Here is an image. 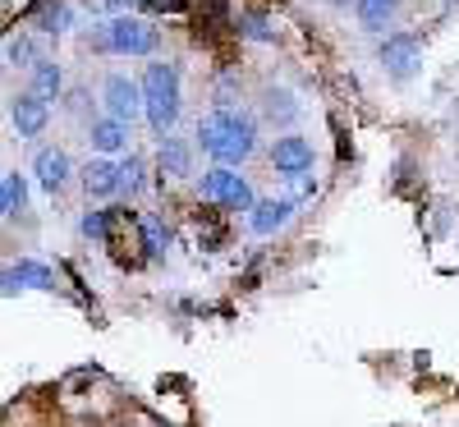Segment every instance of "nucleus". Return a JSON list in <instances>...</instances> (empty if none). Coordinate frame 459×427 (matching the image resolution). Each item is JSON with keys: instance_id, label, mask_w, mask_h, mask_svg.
Wrapping results in <instances>:
<instances>
[{"instance_id": "nucleus-5", "label": "nucleus", "mask_w": 459, "mask_h": 427, "mask_svg": "<svg viewBox=\"0 0 459 427\" xmlns=\"http://www.w3.org/2000/svg\"><path fill=\"white\" fill-rule=\"evenodd\" d=\"M101 106H106V115H115V120L134 125L138 115H147V106H143V83H134L129 74H106Z\"/></svg>"}, {"instance_id": "nucleus-14", "label": "nucleus", "mask_w": 459, "mask_h": 427, "mask_svg": "<svg viewBox=\"0 0 459 427\" xmlns=\"http://www.w3.org/2000/svg\"><path fill=\"white\" fill-rule=\"evenodd\" d=\"M161 175L166 179H188L194 175V147L175 134H161Z\"/></svg>"}, {"instance_id": "nucleus-4", "label": "nucleus", "mask_w": 459, "mask_h": 427, "mask_svg": "<svg viewBox=\"0 0 459 427\" xmlns=\"http://www.w3.org/2000/svg\"><path fill=\"white\" fill-rule=\"evenodd\" d=\"M203 203H216L225 212H253V184L235 170V166H225L216 161L212 170H203Z\"/></svg>"}, {"instance_id": "nucleus-19", "label": "nucleus", "mask_w": 459, "mask_h": 427, "mask_svg": "<svg viewBox=\"0 0 459 427\" xmlns=\"http://www.w3.org/2000/svg\"><path fill=\"white\" fill-rule=\"evenodd\" d=\"M69 23H74V5H69V0H47V5L37 10V28H42V32H69Z\"/></svg>"}, {"instance_id": "nucleus-21", "label": "nucleus", "mask_w": 459, "mask_h": 427, "mask_svg": "<svg viewBox=\"0 0 459 427\" xmlns=\"http://www.w3.org/2000/svg\"><path fill=\"white\" fill-rule=\"evenodd\" d=\"M115 216H120V207H106V212H83V221H79V230L88 240H110V225H115Z\"/></svg>"}, {"instance_id": "nucleus-1", "label": "nucleus", "mask_w": 459, "mask_h": 427, "mask_svg": "<svg viewBox=\"0 0 459 427\" xmlns=\"http://www.w3.org/2000/svg\"><path fill=\"white\" fill-rule=\"evenodd\" d=\"M198 147L207 152L212 161H225V166H244L257 147V125L253 115H244L239 106L221 101L216 110H207L198 120Z\"/></svg>"}, {"instance_id": "nucleus-8", "label": "nucleus", "mask_w": 459, "mask_h": 427, "mask_svg": "<svg viewBox=\"0 0 459 427\" xmlns=\"http://www.w3.org/2000/svg\"><path fill=\"white\" fill-rule=\"evenodd\" d=\"M32 175H37V184H42L51 198H56V193L69 184V175H74L69 152H65V147H42V152L32 157Z\"/></svg>"}, {"instance_id": "nucleus-6", "label": "nucleus", "mask_w": 459, "mask_h": 427, "mask_svg": "<svg viewBox=\"0 0 459 427\" xmlns=\"http://www.w3.org/2000/svg\"><path fill=\"white\" fill-rule=\"evenodd\" d=\"M377 60L391 79H409V74L423 65V47H418V37H409V32H386L377 47Z\"/></svg>"}, {"instance_id": "nucleus-18", "label": "nucleus", "mask_w": 459, "mask_h": 427, "mask_svg": "<svg viewBox=\"0 0 459 427\" xmlns=\"http://www.w3.org/2000/svg\"><path fill=\"white\" fill-rule=\"evenodd\" d=\"M23 207H28V179L19 170H10L0 179V212H5V221H14V216H23Z\"/></svg>"}, {"instance_id": "nucleus-2", "label": "nucleus", "mask_w": 459, "mask_h": 427, "mask_svg": "<svg viewBox=\"0 0 459 427\" xmlns=\"http://www.w3.org/2000/svg\"><path fill=\"white\" fill-rule=\"evenodd\" d=\"M143 106H147V125L157 134H170L175 120H179V106H184V92H179V69L170 60H157L143 69Z\"/></svg>"}, {"instance_id": "nucleus-26", "label": "nucleus", "mask_w": 459, "mask_h": 427, "mask_svg": "<svg viewBox=\"0 0 459 427\" xmlns=\"http://www.w3.org/2000/svg\"><path fill=\"white\" fill-rule=\"evenodd\" d=\"M143 10H147V14H179L184 0H143Z\"/></svg>"}, {"instance_id": "nucleus-10", "label": "nucleus", "mask_w": 459, "mask_h": 427, "mask_svg": "<svg viewBox=\"0 0 459 427\" xmlns=\"http://www.w3.org/2000/svg\"><path fill=\"white\" fill-rule=\"evenodd\" d=\"M294 198H262V203H253V212H248V230L253 235H276V230H285L290 225V216H294Z\"/></svg>"}, {"instance_id": "nucleus-20", "label": "nucleus", "mask_w": 459, "mask_h": 427, "mask_svg": "<svg viewBox=\"0 0 459 427\" xmlns=\"http://www.w3.org/2000/svg\"><path fill=\"white\" fill-rule=\"evenodd\" d=\"M239 32L248 37V42H276V23H272V14H262V10H244L239 14Z\"/></svg>"}, {"instance_id": "nucleus-23", "label": "nucleus", "mask_w": 459, "mask_h": 427, "mask_svg": "<svg viewBox=\"0 0 459 427\" xmlns=\"http://www.w3.org/2000/svg\"><path fill=\"white\" fill-rule=\"evenodd\" d=\"M120 179H125V193L134 198V193L147 184V166H143V157H134V152H129V157H120Z\"/></svg>"}, {"instance_id": "nucleus-24", "label": "nucleus", "mask_w": 459, "mask_h": 427, "mask_svg": "<svg viewBox=\"0 0 459 427\" xmlns=\"http://www.w3.org/2000/svg\"><path fill=\"white\" fill-rule=\"evenodd\" d=\"M313 193H317V179H313V170L285 175V198H294V203H308Z\"/></svg>"}, {"instance_id": "nucleus-11", "label": "nucleus", "mask_w": 459, "mask_h": 427, "mask_svg": "<svg viewBox=\"0 0 459 427\" xmlns=\"http://www.w3.org/2000/svg\"><path fill=\"white\" fill-rule=\"evenodd\" d=\"M272 166L281 175H299V170H313V143L299 138V134H285L272 143Z\"/></svg>"}, {"instance_id": "nucleus-22", "label": "nucleus", "mask_w": 459, "mask_h": 427, "mask_svg": "<svg viewBox=\"0 0 459 427\" xmlns=\"http://www.w3.org/2000/svg\"><path fill=\"white\" fill-rule=\"evenodd\" d=\"M32 60H37L32 37H23V32L5 37V65H14V69H32Z\"/></svg>"}, {"instance_id": "nucleus-7", "label": "nucleus", "mask_w": 459, "mask_h": 427, "mask_svg": "<svg viewBox=\"0 0 459 427\" xmlns=\"http://www.w3.org/2000/svg\"><path fill=\"white\" fill-rule=\"evenodd\" d=\"M47 120H51L47 97H37L32 88H28V92H19V97L10 101V125H14V134H19V138H37V134L47 129Z\"/></svg>"}, {"instance_id": "nucleus-13", "label": "nucleus", "mask_w": 459, "mask_h": 427, "mask_svg": "<svg viewBox=\"0 0 459 427\" xmlns=\"http://www.w3.org/2000/svg\"><path fill=\"white\" fill-rule=\"evenodd\" d=\"M88 143L97 152H106V157H115V152H129V125L115 120V115H101V120L88 125Z\"/></svg>"}, {"instance_id": "nucleus-27", "label": "nucleus", "mask_w": 459, "mask_h": 427, "mask_svg": "<svg viewBox=\"0 0 459 427\" xmlns=\"http://www.w3.org/2000/svg\"><path fill=\"white\" fill-rule=\"evenodd\" d=\"M326 5H350V0H326Z\"/></svg>"}, {"instance_id": "nucleus-3", "label": "nucleus", "mask_w": 459, "mask_h": 427, "mask_svg": "<svg viewBox=\"0 0 459 427\" xmlns=\"http://www.w3.org/2000/svg\"><path fill=\"white\" fill-rule=\"evenodd\" d=\"M97 51H115V56H152L157 51V28L147 19H134V14H110L97 37H92Z\"/></svg>"}, {"instance_id": "nucleus-25", "label": "nucleus", "mask_w": 459, "mask_h": 427, "mask_svg": "<svg viewBox=\"0 0 459 427\" xmlns=\"http://www.w3.org/2000/svg\"><path fill=\"white\" fill-rule=\"evenodd\" d=\"M138 225H143V248H152V253H161V248H166V240H170V235H166V225H161L157 216H143Z\"/></svg>"}, {"instance_id": "nucleus-9", "label": "nucleus", "mask_w": 459, "mask_h": 427, "mask_svg": "<svg viewBox=\"0 0 459 427\" xmlns=\"http://www.w3.org/2000/svg\"><path fill=\"white\" fill-rule=\"evenodd\" d=\"M120 188H125V179H120V161H110L106 152L83 166V193H88V198H115Z\"/></svg>"}, {"instance_id": "nucleus-17", "label": "nucleus", "mask_w": 459, "mask_h": 427, "mask_svg": "<svg viewBox=\"0 0 459 427\" xmlns=\"http://www.w3.org/2000/svg\"><path fill=\"white\" fill-rule=\"evenodd\" d=\"M262 115L272 125H294L299 120V101H294V92H285V88H266L262 92Z\"/></svg>"}, {"instance_id": "nucleus-16", "label": "nucleus", "mask_w": 459, "mask_h": 427, "mask_svg": "<svg viewBox=\"0 0 459 427\" xmlns=\"http://www.w3.org/2000/svg\"><path fill=\"white\" fill-rule=\"evenodd\" d=\"M28 88H32L37 97L56 101V97H60V88H65V69H60L56 60H42V56H37V60H32V69H28Z\"/></svg>"}, {"instance_id": "nucleus-12", "label": "nucleus", "mask_w": 459, "mask_h": 427, "mask_svg": "<svg viewBox=\"0 0 459 427\" xmlns=\"http://www.w3.org/2000/svg\"><path fill=\"white\" fill-rule=\"evenodd\" d=\"M51 266L47 262H32V257H23V262H10L5 266V294H19V290H51Z\"/></svg>"}, {"instance_id": "nucleus-15", "label": "nucleus", "mask_w": 459, "mask_h": 427, "mask_svg": "<svg viewBox=\"0 0 459 427\" xmlns=\"http://www.w3.org/2000/svg\"><path fill=\"white\" fill-rule=\"evenodd\" d=\"M400 14V0H354V19L363 23V32H386Z\"/></svg>"}]
</instances>
